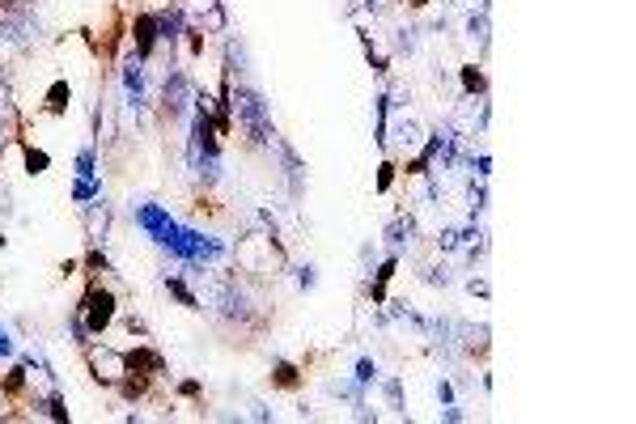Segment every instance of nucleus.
<instances>
[{"label": "nucleus", "instance_id": "nucleus-19", "mask_svg": "<svg viewBox=\"0 0 636 424\" xmlns=\"http://www.w3.org/2000/svg\"><path fill=\"white\" fill-rule=\"evenodd\" d=\"M467 289H471L475 297H488V280H475V276H471V280H467Z\"/></svg>", "mask_w": 636, "mask_h": 424}, {"label": "nucleus", "instance_id": "nucleus-2", "mask_svg": "<svg viewBox=\"0 0 636 424\" xmlns=\"http://www.w3.org/2000/svg\"><path fill=\"white\" fill-rule=\"evenodd\" d=\"M77 314H81V323H85V331L94 335H106L115 327V318H119V293L111 289V285H102V276L98 280H90V285H85V293H81V302L73 306Z\"/></svg>", "mask_w": 636, "mask_h": 424}, {"label": "nucleus", "instance_id": "nucleus-13", "mask_svg": "<svg viewBox=\"0 0 636 424\" xmlns=\"http://www.w3.org/2000/svg\"><path fill=\"white\" fill-rule=\"evenodd\" d=\"M81 268L90 272V280H98V276L111 272V259H106L102 246H90V251H85V259H81Z\"/></svg>", "mask_w": 636, "mask_h": 424}, {"label": "nucleus", "instance_id": "nucleus-6", "mask_svg": "<svg viewBox=\"0 0 636 424\" xmlns=\"http://www.w3.org/2000/svg\"><path fill=\"white\" fill-rule=\"evenodd\" d=\"M106 234H111V208H106L102 200L85 204V242H90V246H102Z\"/></svg>", "mask_w": 636, "mask_h": 424}, {"label": "nucleus", "instance_id": "nucleus-21", "mask_svg": "<svg viewBox=\"0 0 636 424\" xmlns=\"http://www.w3.org/2000/svg\"><path fill=\"white\" fill-rule=\"evenodd\" d=\"M471 13H488V0H467Z\"/></svg>", "mask_w": 636, "mask_h": 424}, {"label": "nucleus", "instance_id": "nucleus-1", "mask_svg": "<svg viewBox=\"0 0 636 424\" xmlns=\"http://www.w3.org/2000/svg\"><path fill=\"white\" fill-rule=\"evenodd\" d=\"M234 263L246 276H276L289 263V255H285V246H280V238L272 234V229H251L246 238H238Z\"/></svg>", "mask_w": 636, "mask_h": 424}, {"label": "nucleus", "instance_id": "nucleus-11", "mask_svg": "<svg viewBox=\"0 0 636 424\" xmlns=\"http://www.w3.org/2000/svg\"><path fill=\"white\" fill-rule=\"evenodd\" d=\"M22 157H26V174H30V179H39V174H47V166H51L47 149H39V145H26V140H22Z\"/></svg>", "mask_w": 636, "mask_h": 424}, {"label": "nucleus", "instance_id": "nucleus-14", "mask_svg": "<svg viewBox=\"0 0 636 424\" xmlns=\"http://www.w3.org/2000/svg\"><path fill=\"white\" fill-rule=\"evenodd\" d=\"M395 174H399V166H395V157H382V166H378V183H374V191H391L395 187Z\"/></svg>", "mask_w": 636, "mask_h": 424}, {"label": "nucleus", "instance_id": "nucleus-8", "mask_svg": "<svg viewBox=\"0 0 636 424\" xmlns=\"http://www.w3.org/2000/svg\"><path fill=\"white\" fill-rule=\"evenodd\" d=\"M68 200L81 204V208L102 200V179H73V183H68Z\"/></svg>", "mask_w": 636, "mask_h": 424}, {"label": "nucleus", "instance_id": "nucleus-3", "mask_svg": "<svg viewBox=\"0 0 636 424\" xmlns=\"http://www.w3.org/2000/svg\"><path fill=\"white\" fill-rule=\"evenodd\" d=\"M81 357H85V369H90V378L98 386H106V391H115V386L128 378V352L115 348V344H106V340H90L81 348Z\"/></svg>", "mask_w": 636, "mask_h": 424}, {"label": "nucleus", "instance_id": "nucleus-17", "mask_svg": "<svg viewBox=\"0 0 636 424\" xmlns=\"http://www.w3.org/2000/svg\"><path fill=\"white\" fill-rule=\"evenodd\" d=\"M297 285H302L306 293L318 285V268H314V263H306V268H297Z\"/></svg>", "mask_w": 636, "mask_h": 424}, {"label": "nucleus", "instance_id": "nucleus-10", "mask_svg": "<svg viewBox=\"0 0 636 424\" xmlns=\"http://www.w3.org/2000/svg\"><path fill=\"white\" fill-rule=\"evenodd\" d=\"M73 179H102V170H98V153L94 145H85L77 157H73Z\"/></svg>", "mask_w": 636, "mask_h": 424}, {"label": "nucleus", "instance_id": "nucleus-7", "mask_svg": "<svg viewBox=\"0 0 636 424\" xmlns=\"http://www.w3.org/2000/svg\"><path fill=\"white\" fill-rule=\"evenodd\" d=\"M458 85H463L467 98H488V77L480 64H463L458 68Z\"/></svg>", "mask_w": 636, "mask_h": 424}, {"label": "nucleus", "instance_id": "nucleus-12", "mask_svg": "<svg viewBox=\"0 0 636 424\" xmlns=\"http://www.w3.org/2000/svg\"><path fill=\"white\" fill-rule=\"evenodd\" d=\"M43 102H47V115H64V111H68V102H73V90H68V81H56V85H51Z\"/></svg>", "mask_w": 636, "mask_h": 424}, {"label": "nucleus", "instance_id": "nucleus-9", "mask_svg": "<svg viewBox=\"0 0 636 424\" xmlns=\"http://www.w3.org/2000/svg\"><path fill=\"white\" fill-rule=\"evenodd\" d=\"M272 386H280V391H297V386H302V369H297L293 361H276L272 365Z\"/></svg>", "mask_w": 636, "mask_h": 424}, {"label": "nucleus", "instance_id": "nucleus-20", "mask_svg": "<svg viewBox=\"0 0 636 424\" xmlns=\"http://www.w3.org/2000/svg\"><path fill=\"white\" fill-rule=\"evenodd\" d=\"M30 0H0V9H26Z\"/></svg>", "mask_w": 636, "mask_h": 424}, {"label": "nucleus", "instance_id": "nucleus-15", "mask_svg": "<svg viewBox=\"0 0 636 424\" xmlns=\"http://www.w3.org/2000/svg\"><path fill=\"white\" fill-rule=\"evenodd\" d=\"M352 378H357L361 386L374 382V378H378V361H374V357H361V361H357V374H352Z\"/></svg>", "mask_w": 636, "mask_h": 424}, {"label": "nucleus", "instance_id": "nucleus-5", "mask_svg": "<svg viewBox=\"0 0 636 424\" xmlns=\"http://www.w3.org/2000/svg\"><path fill=\"white\" fill-rule=\"evenodd\" d=\"M128 34H132V51L140 60H153V51H157V17L149 9H140L132 22H128Z\"/></svg>", "mask_w": 636, "mask_h": 424}, {"label": "nucleus", "instance_id": "nucleus-18", "mask_svg": "<svg viewBox=\"0 0 636 424\" xmlns=\"http://www.w3.org/2000/svg\"><path fill=\"white\" fill-rule=\"evenodd\" d=\"M179 399H200V382L191 378V382H179Z\"/></svg>", "mask_w": 636, "mask_h": 424}, {"label": "nucleus", "instance_id": "nucleus-4", "mask_svg": "<svg viewBox=\"0 0 636 424\" xmlns=\"http://www.w3.org/2000/svg\"><path fill=\"white\" fill-rule=\"evenodd\" d=\"M132 217L140 225V234H145L149 242H157V246H166L174 225H179L170 217V208H162V204H132Z\"/></svg>", "mask_w": 636, "mask_h": 424}, {"label": "nucleus", "instance_id": "nucleus-22", "mask_svg": "<svg viewBox=\"0 0 636 424\" xmlns=\"http://www.w3.org/2000/svg\"><path fill=\"white\" fill-rule=\"evenodd\" d=\"M403 5H408V9H424V5H429V0H403Z\"/></svg>", "mask_w": 636, "mask_h": 424}, {"label": "nucleus", "instance_id": "nucleus-16", "mask_svg": "<svg viewBox=\"0 0 636 424\" xmlns=\"http://www.w3.org/2000/svg\"><path fill=\"white\" fill-rule=\"evenodd\" d=\"M433 395H437V408H446V403H458V399H454V382H450V378H437Z\"/></svg>", "mask_w": 636, "mask_h": 424}]
</instances>
